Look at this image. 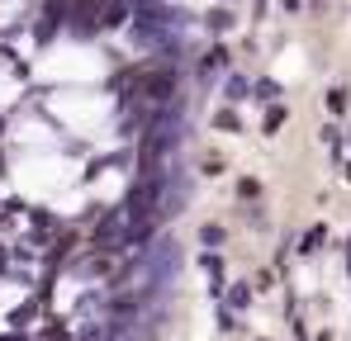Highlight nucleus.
<instances>
[{
    "mask_svg": "<svg viewBox=\"0 0 351 341\" xmlns=\"http://www.w3.org/2000/svg\"><path fill=\"white\" fill-rule=\"evenodd\" d=\"M223 66H228V48H209V53H204V62H199V76L209 81V76H219Z\"/></svg>",
    "mask_w": 351,
    "mask_h": 341,
    "instance_id": "nucleus-1",
    "label": "nucleus"
},
{
    "mask_svg": "<svg viewBox=\"0 0 351 341\" xmlns=\"http://www.w3.org/2000/svg\"><path fill=\"white\" fill-rule=\"evenodd\" d=\"M228 100H247V81L242 76H228Z\"/></svg>",
    "mask_w": 351,
    "mask_h": 341,
    "instance_id": "nucleus-2",
    "label": "nucleus"
},
{
    "mask_svg": "<svg viewBox=\"0 0 351 341\" xmlns=\"http://www.w3.org/2000/svg\"><path fill=\"white\" fill-rule=\"evenodd\" d=\"M228 24H233L228 10H214V14H209V29H228Z\"/></svg>",
    "mask_w": 351,
    "mask_h": 341,
    "instance_id": "nucleus-3",
    "label": "nucleus"
},
{
    "mask_svg": "<svg viewBox=\"0 0 351 341\" xmlns=\"http://www.w3.org/2000/svg\"><path fill=\"white\" fill-rule=\"evenodd\" d=\"M199 237H204V247H219V242H223V227H204Z\"/></svg>",
    "mask_w": 351,
    "mask_h": 341,
    "instance_id": "nucleus-4",
    "label": "nucleus"
},
{
    "mask_svg": "<svg viewBox=\"0 0 351 341\" xmlns=\"http://www.w3.org/2000/svg\"><path fill=\"white\" fill-rule=\"evenodd\" d=\"M256 100H276V81H261L256 86Z\"/></svg>",
    "mask_w": 351,
    "mask_h": 341,
    "instance_id": "nucleus-5",
    "label": "nucleus"
},
{
    "mask_svg": "<svg viewBox=\"0 0 351 341\" xmlns=\"http://www.w3.org/2000/svg\"><path fill=\"white\" fill-rule=\"evenodd\" d=\"M318 242H323V227H313V232L304 237V251H318Z\"/></svg>",
    "mask_w": 351,
    "mask_h": 341,
    "instance_id": "nucleus-6",
    "label": "nucleus"
},
{
    "mask_svg": "<svg viewBox=\"0 0 351 341\" xmlns=\"http://www.w3.org/2000/svg\"><path fill=\"white\" fill-rule=\"evenodd\" d=\"M105 24L114 29V24H123V5H110V14H105Z\"/></svg>",
    "mask_w": 351,
    "mask_h": 341,
    "instance_id": "nucleus-7",
    "label": "nucleus"
}]
</instances>
